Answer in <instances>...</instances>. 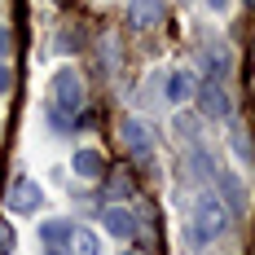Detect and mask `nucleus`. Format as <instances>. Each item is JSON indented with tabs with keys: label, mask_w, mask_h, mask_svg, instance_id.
<instances>
[{
	"label": "nucleus",
	"mask_w": 255,
	"mask_h": 255,
	"mask_svg": "<svg viewBox=\"0 0 255 255\" xmlns=\"http://www.w3.org/2000/svg\"><path fill=\"white\" fill-rule=\"evenodd\" d=\"M229 229V207L220 194H198L194 198V211H189V225H185V238H189V247H211L220 233Z\"/></svg>",
	"instance_id": "nucleus-1"
},
{
	"label": "nucleus",
	"mask_w": 255,
	"mask_h": 255,
	"mask_svg": "<svg viewBox=\"0 0 255 255\" xmlns=\"http://www.w3.org/2000/svg\"><path fill=\"white\" fill-rule=\"evenodd\" d=\"M49 93H53V102H49L53 110H62V115H79L84 110V75L75 66H62L49 79Z\"/></svg>",
	"instance_id": "nucleus-2"
},
{
	"label": "nucleus",
	"mask_w": 255,
	"mask_h": 255,
	"mask_svg": "<svg viewBox=\"0 0 255 255\" xmlns=\"http://www.w3.org/2000/svg\"><path fill=\"white\" fill-rule=\"evenodd\" d=\"M194 93H198V106H203L207 119H233V97H229V88H225V79H207Z\"/></svg>",
	"instance_id": "nucleus-3"
},
{
	"label": "nucleus",
	"mask_w": 255,
	"mask_h": 255,
	"mask_svg": "<svg viewBox=\"0 0 255 255\" xmlns=\"http://www.w3.org/2000/svg\"><path fill=\"white\" fill-rule=\"evenodd\" d=\"M119 141H124V145H128V154H136L141 163H145V158L154 154V132H150L145 124H141L136 115L119 119Z\"/></svg>",
	"instance_id": "nucleus-4"
},
{
	"label": "nucleus",
	"mask_w": 255,
	"mask_h": 255,
	"mask_svg": "<svg viewBox=\"0 0 255 255\" xmlns=\"http://www.w3.org/2000/svg\"><path fill=\"white\" fill-rule=\"evenodd\" d=\"M40 207H44V189H40L31 176H18V180H13V189H9V211H18V216H35Z\"/></svg>",
	"instance_id": "nucleus-5"
},
{
	"label": "nucleus",
	"mask_w": 255,
	"mask_h": 255,
	"mask_svg": "<svg viewBox=\"0 0 255 255\" xmlns=\"http://www.w3.org/2000/svg\"><path fill=\"white\" fill-rule=\"evenodd\" d=\"M102 220H106V233H110V238H119V242H132V238H136V220H132L128 207H106Z\"/></svg>",
	"instance_id": "nucleus-6"
},
{
	"label": "nucleus",
	"mask_w": 255,
	"mask_h": 255,
	"mask_svg": "<svg viewBox=\"0 0 255 255\" xmlns=\"http://www.w3.org/2000/svg\"><path fill=\"white\" fill-rule=\"evenodd\" d=\"M158 18H163V0H132L128 4V22L136 31H154Z\"/></svg>",
	"instance_id": "nucleus-7"
},
{
	"label": "nucleus",
	"mask_w": 255,
	"mask_h": 255,
	"mask_svg": "<svg viewBox=\"0 0 255 255\" xmlns=\"http://www.w3.org/2000/svg\"><path fill=\"white\" fill-rule=\"evenodd\" d=\"M194 88H198L194 71H172V75H167V102H172V106L189 102V97H194Z\"/></svg>",
	"instance_id": "nucleus-8"
},
{
	"label": "nucleus",
	"mask_w": 255,
	"mask_h": 255,
	"mask_svg": "<svg viewBox=\"0 0 255 255\" xmlns=\"http://www.w3.org/2000/svg\"><path fill=\"white\" fill-rule=\"evenodd\" d=\"M71 167H75V176H84V180H102L106 176V158L97 150H79L75 158H71Z\"/></svg>",
	"instance_id": "nucleus-9"
},
{
	"label": "nucleus",
	"mask_w": 255,
	"mask_h": 255,
	"mask_svg": "<svg viewBox=\"0 0 255 255\" xmlns=\"http://www.w3.org/2000/svg\"><path fill=\"white\" fill-rule=\"evenodd\" d=\"M75 233L71 220H44L40 225V238H44V247H66V238Z\"/></svg>",
	"instance_id": "nucleus-10"
},
{
	"label": "nucleus",
	"mask_w": 255,
	"mask_h": 255,
	"mask_svg": "<svg viewBox=\"0 0 255 255\" xmlns=\"http://www.w3.org/2000/svg\"><path fill=\"white\" fill-rule=\"evenodd\" d=\"M216 180H220V198H225V207H238V211H242V207H247V189H242L229 172H220Z\"/></svg>",
	"instance_id": "nucleus-11"
},
{
	"label": "nucleus",
	"mask_w": 255,
	"mask_h": 255,
	"mask_svg": "<svg viewBox=\"0 0 255 255\" xmlns=\"http://www.w3.org/2000/svg\"><path fill=\"white\" fill-rule=\"evenodd\" d=\"M203 62H207V71H211V79H229V71H233V57L225 49H207Z\"/></svg>",
	"instance_id": "nucleus-12"
},
{
	"label": "nucleus",
	"mask_w": 255,
	"mask_h": 255,
	"mask_svg": "<svg viewBox=\"0 0 255 255\" xmlns=\"http://www.w3.org/2000/svg\"><path fill=\"white\" fill-rule=\"evenodd\" d=\"M66 242H71V255H97V251H102V242H97V233H88V229H84V233H71V238H66Z\"/></svg>",
	"instance_id": "nucleus-13"
},
{
	"label": "nucleus",
	"mask_w": 255,
	"mask_h": 255,
	"mask_svg": "<svg viewBox=\"0 0 255 255\" xmlns=\"http://www.w3.org/2000/svg\"><path fill=\"white\" fill-rule=\"evenodd\" d=\"M229 141H233V154H238V158L251 167V132L238 124V119H233V136H229Z\"/></svg>",
	"instance_id": "nucleus-14"
},
{
	"label": "nucleus",
	"mask_w": 255,
	"mask_h": 255,
	"mask_svg": "<svg viewBox=\"0 0 255 255\" xmlns=\"http://www.w3.org/2000/svg\"><path fill=\"white\" fill-rule=\"evenodd\" d=\"M13 247H18V233L9 220H0V255H13Z\"/></svg>",
	"instance_id": "nucleus-15"
},
{
	"label": "nucleus",
	"mask_w": 255,
	"mask_h": 255,
	"mask_svg": "<svg viewBox=\"0 0 255 255\" xmlns=\"http://www.w3.org/2000/svg\"><path fill=\"white\" fill-rule=\"evenodd\" d=\"M110 194H115V198H132V176L115 172V176H110Z\"/></svg>",
	"instance_id": "nucleus-16"
},
{
	"label": "nucleus",
	"mask_w": 255,
	"mask_h": 255,
	"mask_svg": "<svg viewBox=\"0 0 255 255\" xmlns=\"http://www.w3.org/2000/svg\"><path fill=\"white\" fill-rule=\"evenodd\" d=\"M176 132L185 141H198V119H189V115H176Z\"/></svg>",
	"instance_id": "nucleus-17"
},
{
	"label": "nucleus",
	"mask_w": 255,
	"mask_h": 255,
	"mask_svg": "<svg viewBox=\"0 0 255 255\" xmlns=\"http://www.w3.org/2000/svg\"><path fill=\"white\" fill-rule=\"evenodd\" d=\"M0 93H13V66L0 62Z\"/></svg>",
	"instance_id": "nucleus-18"
},
{
	"label": "nucleus",
	"mask_w": 255,
	"mask_h": 255,
	"mask_svg": "<svg viewBox=\"0 0 255 255\" xmlns=\"http://www.w3.org/2000/svg\"><path fill=\"white\" fill-rule=\"evenodd\" d=\"M207 9L211 13H229V0H207Z\"/></svg>",
	"instance_id": "nucleus-19"
},
{
	"label": "nucleus",
	"mask_w": 255,
	"mask_h": 255,
	"mask_svg": "<svg viewBox=\"0 0 255 255\" xmlns=\"http://www.w3.org/2000/svg\"><path fill=\"white\" fill-rule=\"evenodd\" d=\"M9 49H13V35H9V31H0V57H4Z\"/></svg>",
	"instance_id": "nucleus-20"
},
{
	"label": "nucleus",
	"mask_w": 255,
	"mask_h": 255,
	"mask_svg": "<svg viewBox=\"0 0 255 255\" xmlns=\"http://www.w3.org/2000/svg\"><path fill=\"white\" fill-rule=\"evenodd\" d=\"M44 255H66V251H62V247H44Z\"/></svg>",
	"instance_id": "nucleus-21"
},
{
	"label": "nucleus",
	"mask_w": 255,
	"mask_h": 255,
	"mask_svg": "<svg viewBox=\"0 0 255 255\" xmlns=\"http://www.w3.org/2000/svg\"><path fill=\"white\" fill-rule=\"evenodd\" d=\"M242 4H251V0H242Z\"/></svg>",
	"instance_id": "nucleus-22"
},
{
	"label": "nucleus",
	"mask_w": 255,
	"mask_h": 255,
	"mask_svg": "<svg viewBox=\"0 0 255 255\" xmlns=\"http://www.w3.org/2000/svg\"><path fill=\"white\" fill-rule=\"evenodd\" d=\"M124 255H132V251H124Z\"/></svg>",
	"instance_id": "nucleus-23"
}]
</instances>
